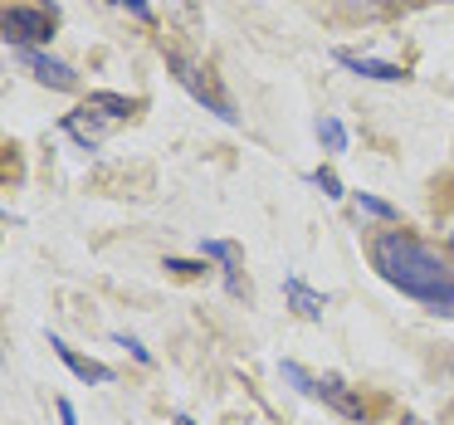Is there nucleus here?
<instances>
[{
	"label": "nucleus",
	"mask_w": 454,
	"mask_h": 425,
	"mask_svg": "<svg viewBox=\"0 0 454 425\" xmlns=\"http://www.w3.org/2000/svg\"><path fill=\"white\" fill-rule=\"evenodd\" d=\"M356 210H366V216H376V220H386V225H395L401 220V210L391 206V201H381V196H372V191H356Z\"/></svg>",
	"instance_id": "obj_11"
},
{
	"label": "nucleus",
	"mask_w": 454,
	"mask_h": 425,
	"mask_svg": "<svg viewBox=\"0 0 454 425\" xmlns=\"http://www.w3.org/2000/svg\"><path fill=\"white\" fill-rule=\"evenodd\" d=\"M118 347H128V352H132V357H137V362H142V366H152V352H147V347H142V342H137V337H128V333H118Z\"/></svg>",
	"instance_id": "obj_16"
},
{
	"label": "nucleus",
	"mask_w": 454,
	"mask_h": 425,
	"mask_svg": "<svg viewBox=\"0 0 454 425\" xmlns=\"http://www.w3.org/2000/svg\"><path fill=\"white\" fill-rule=\"evenodd\" d=\"M366 255H372V269L395 294L425 303L430 313L454 318V259L450 255H440L411 230H376Z\"/></svg>",
	"instance_id": "obj_1"
},
{
	"label": "nucleus",
	"mask_w": 454,
	"mask_h": 425,
	"mask_svg": "<svg viewBox=\"0 0 454 425\" xmlns=\"http://www.w3.org/2000/svg\"><path fill=\"white\" fill-rule=\"evenodd\" d=\"M333 59L342 64L347 74H356V79H372V83H405L411 74L401 69V64H386V59H362V54L352 50H333Z\"/></svg>",
	"instance_id": "obj_8"
},
{
	"label": "nucleus",
	"mask_w": 454,
	"mask_h": 425,
	"mask_svg": "<svg viewBox=\"0 0 454 425\" xmlns=\"http://www.w3.org/2000/svg\"><path fill=\"white\" fill-rule=\"evenodd\" d=\"M15 54H20L25 69H30L40 83H50V89H59V93L79 89V74H74L64 59H50V54H40V50H15Z\"/></svg>",
	"instance_id": "obj_7"
},
{
	"label": "nucleus",
	"mask_w": 454,
	"mask_h": 425,
	"mask_svg": "<svg viewBox=\"0 0 454 425\" xmlns=\"http://www.w3.org/2000/svg\"><path fill=\"white\" fill-rule=\"evenodd\" d=\"M113 5H128L137 20H152V5H147V0H113Z\"/></svg>",
	"instance_id": "obj_17"
},
{
	"label": "nucleus",
	"mask_w": 454,
	"mask_h": 425,
	"mask_svg": "<svg viewBox=\"0 0 454 425\" xmlns=\"http://www.w3.org/2000/svg\"><path fill=\"white\" fill-rule=\"evenodd\" d=\"M317 142H323L327 152H347V128L337 118H317Z\"/></svg>",
	"instance_id": "obj_12"
},
{
	"label": "nucleus",
	"mask_w": 454,
	"mask_h": 425,
	"mask_svg": "<svg viewBox=\"0 0 454 425\" xmlns=\"http://www.w3.org/2000/svg\"><path fill=\"white\" fill-rule=\"evenodd\" d=\"M313 186H317V191H323V196H327V201H337V196H347V191H342V181H337V177H333V171H327V167H317V171H313Z\"/></svg>",
	"instance_id": "obj_15"
},
{
	"label": "nucleus",
	"mask_w": 454,
	"mask_h": 425,
	"mask_svg": "<svg viewBox=\"0 0 454 425\" xmlns=\"http://www.w3.org/2000/svg\"><path fill=\"white\" fill-rule=\"evenodd\" d=\"M284 298H288V308H294L298 318H308V323H317V318H323V308H327V294H313V288H308L298 274L284 279Z\"/></svg>",
	"instance_id": "obj_10"
},
{
	"label": "nucleus",
	"mask_w": 454,
	"mask_h": 425,
	"mask_svg": "<svg viewBox=\"0 0 454 425\" xmlns=\"http://www.w3.org/2000/svg\"><path fill=\"white\" fill-rule=\"evenodd\" d=\"M200 259H215L220 274H225V288L235 298H245L249 303V284H245V255H239V245H230V240H200Z\"/></svg>",
	"instance_id": "obj_5"
},
{
	"label": "nucleus",
	"mask_w": 454,
	"mask_h": 425,
	"mask_svg": "<svg viewBox=\"0 0 454 425\" xmlns=\"http://www.w3.org/2000/svg\"><path fill=\"white\" fill-rule=\"evenodd\" d=\"M54 25H59V11H54V5H25V0L5 5V15H0L5 44H15V50H35V44H44L54 35Z\"/></svg>",
	"instance_id": "obj_4"
},
{
	"label": "nucleus",
	"mask_w": 454,
	"mask_h": 425,
	"mask_svg": "<svg viewBox=\"0 0 454 425\" xmlns=\"http://www.w3.org/2000/svg\"><path fill=\"white\" fill-rule=\"evenodd\" d=\"M108 128H118V122L108 118V113H98L93 103H83L79 113H64V132H69L74 142H79L83 152H93L103 138H108Z\"/></svg>",
	"instance_id": "obj_6"
},
{
	"label": "nucleus",
	"mask_w": 454,
	"mask_h": 425,
	"mask_svg": "<svg viewBox=\"0 0 454 425\" xmlns=\"http://www.w3.org/2000/svg\"><path fill=\"white\" fill-rule=\"evenodd\" d=\"M167 274H176V279H200V274H206V259L196 264V259H171V255H167Z\"/></svg>",
	"instance_id": "obj_14"
},
{
	"label": "nucleus",
	"mask_w": 454,
	"mask_h": 425,
	"mask_svg": "<svg viewBox=\"0 0 454 425\" xmlns=\"http://www.w3.org/2000/svg\"><path fill=\"white\" fill-rule=\"evenodd\" d=\"M0 177H5V186H15V181H20V147H15V142H5V161H0Z\"/></svg>",
	"instance_id": "obj_13"
},
{
	"label": "nucleus",
	"mask_w": 454,
	"mask_h": 425,
	"mask_svg": "<svg viewBox=\"0 0 454 425\" xmlns=\"http://www.w3.org/2000/svg\"><path fill=\"white\" fill-rule=\"evenodd\" d=\"M59 425H79V415H74V401H64V396H59Z\"/></svg>",
	"instance_id": "obj_18"
},
{
	"label": "nucleus",
	"mask_w": 454,
	"mask_h": 425,
	"mask_svg": "<svg viewBox=\"0 0 454 425\" xmlns=\"http://www.w3.org/2000/svg\"><path fill=\"white\" fill-rule=\"evenodd\" d=\"M176 425H196V421H191V415H176Z\"/></svg>",
	"instance_id": "obj_19"
},
{
	"label": "nucleus",
	"mask_w": 454,
	"mask_h": 425,
	"mask_svg": "<svg viewBox=\"0 0 454 425\" xmlns=\"http://www.w3.org/2000/svg\"><path fill=\"white\" fill-rule=\"evenodd\" d=\"M161 54H167V69L176 74V83L191 93L196 103H206V113H215L220 122H239V113H235V103L225 98V89L215 83V74L210 69H200V64H191L181 50H171V44H161Z\"/></svg>",
	"instance_id": "obj_2"
},
{
	"label": "nucleus",
	"mask_w": 454,
	"mask_h": 425,
	"mask_svg": "<svg viewBox=\"0 0 454 425\" xmlns=\"http://www.w3.org/2000/svg\"><path fill=\"white\" fill-rule=\"evenodd\" d=\"M50 347L59 352V362L69 366V372L79 376V382H93V386H108V382H113V366H103V362H93V357L74 352V347L64 342V337H50Z\"/></svg>",
	"instance_id": "obj_9"
},
{
	"label": "nucleus",
	"mask_w": 454,
	"mask_h": 425,
	"mask_svg": "<svg viewBox=\"0 0 454 425\" xmlns=\"http://www.w3.org/2000/svg\"><path fill=\"white\" fill-rule=\"evenodd\" d=\"M278 372H284L288 386H298V391L313 396V401H327L337 415H347V421H366V411H372V405H366L362 396L342 382V376H313V372H303L298 362H284Z\"/></svg>",
	"instance_id": "obj_3"
}]
</instances>
